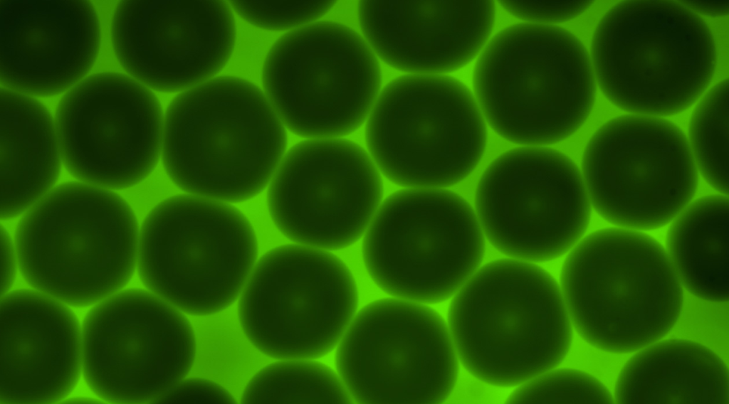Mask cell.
Segmentation results:
<instances>
[{
  "label": "cell",
  "instance_id": "obj_1",
  "mask_svg": "<svg viewBox=\"0 0 729 404\" xmlns=\"http://www.w3.org/2000/svg\"><path fill=\"white\" fill-rule=\"evenodd\" d=\"M283 122L266 94L239 77L211 78L177 95L163 122L170 178L201 197L239 201L258 194L285 148Z\"/></svg>",
  "mask_w": 729,
  "mask_h": 404
},
{
  "label": "cell",
  "instance_id": "obj_2",
  "mask_svg": "<svg viewBox=\"0 0 729 404\" xmlns=\"http://www.w3.org/2000/svg\"><path fill=\"white\" fill-rule=\"evenodd\" d=\"M449 323L466 368L501 386L557 366L572 338L569 313L553 278L514 260L493 261L469 278L451 304Z\"/></svg>",
  "mask_w": 729,
  "mask_h": 404
},
{
  "label": "cell",
  "instance_id": "obj_3",
  "mask_svg": "<svg viewBox=\"0 0 729 404\" xmlns=\"http://www.w3.org/2000/svg\"><path fill=\"white\" fill-rule=\"evenodd\" d=\"M135 216L118 195L90 184L50 191L20 222L16 236L26 281L61 302L87 306L117 292L137 259Z\"/></svg>",
  "mask_w": 729,
  "mask_h": 404
},
{
  "label": "cell",
  "instance_id": "obj_4",
  "mask_svg": "<svg viewBox=\"0 0 729 404\" xmlns=\"http://www.w3.org/2000/svg\"><path fill=\"white\" fill-rule=\"evenodd\" d=\"M563 298L577 331L609 352L639 349L664 336L680 314V279L663 248L644 234L596 231L567 258Z\"/></svg>",
  "mask_w": 729,
  "mask_h": 404
},
{
  "label": "cell",
  "instance_id": "obj_5",
  "mask_svg": "<svg viewBox=\"0 0 729 404\" xmlns=\"http://www.w3.org/2000/svg\"><path fill=\"white\" fill-rule=\"evenodd\" d=\"M476 95L496 132L514 142L563 139L589 115L591 64L579 40L553 26L508 27L488 45L475 70Z\"/></svg>",
  "mask_w": 729,
  "mask_h": 404
},
{
  "label": "cell",
  "instance_id": "obj_6",
  "mask_svg": "<svg viewBox=\"0 0 729 404\" xmlns=\"http://www.w3.org/2000/svg\"><path fill=\"white\" fill-rule=\"evenodd\" d=\"M592 57L599 85L615 105L666 115L686 109L703 92L716 50L706 23L683 4L630 1L600 21Z\"/></svg>",
  "mask_w": 729,
  "mask_h": 404
},
{
  "label": "cell",
  "instance_id": "obj_7",
  "mask_svg": "<svg viewBox=\"0 0 729 404\" xmlns=\"http://www.w3.org/2000/svg\"><path fill=\"white\" fill-rule=\"evenodd\" d=\"M257 245L248 220L229 206L179 196L157 205L139 236L144 283L174 307L214 314L234 302L253 267Z\"/></svg>",
  "mask_w": 729,
  "mask_h": 404
},
{
  "label": "cell",
  "instance_id": "obj_8",
  "mask_svg": "<svg viewBox=\"0 0 729 404\" xmlns=\"http://www.w3.org/2000/svg\"><path fill=\"white\" fill-rule=\"evenodd\" d=\"M367 141L392 180L416 186L458 182L480 161L486 144L481 113L468 90L444 76L398 78L372 107Z\"/></svg>",
  "mask_w": 729,
  "mask_h": 404
},
{
  "label": "cell",
  "instance_id": "obj_9",
  "mask_svg": "<svg viewBox=\"0 0 729 404\" xmlns=\"http://www.w3.org/2000/svg\"><path fill=\"white\" fill-rule=\"evenodd\" d=\"M265 94L281 122L307 137L353 132L374 105L380 70L373 51L347 26L318 22L281 36L263 65Z\"/></svg>",
  "mask_w": 729,
  "mask_h": 404
},
{
  "label": "cell",
  "instance_id": "obj_10",
  "mask_svg": "<svg viewBox=\"0 0 729 404\" xmlns=\"http://www.w3.org/2000/svg\"><path fill=\"white\" fill-rule=\"evenodd\" d=\"M483 252L481 229L468 205L454 193L433 189L388 198L364 244L365 265L377 284L422 302L451 297L470 278Z\"/></svg>",
  "mask_w": 729,
  "mask_h": 404
},
{
  "label": "cell",
  "instance_id": "obj_11",
  "mask_svg": "<svg viewBox=\"0 0 729 404\" xmlns=\"http://www.w3.org/2000/svg\"><path fill=\"white\" fill-rule=\"evenodd\" d=\"M357 305L347 267L323 251L303 246L273 249L256 265L243 289L239 317L251 343L278 358L329 352L345 333Z\"/></svg>",
  "mask_w": 729,
  "mask_h": 404
},
{
  "label": "cell",
  "instance_id": "obj_12",
  "mask_svg": "<svg viewBox=\"0 0 729 404\" xmlns=\"http://www.w3.org/2000/svg\"><path fill=\"white\" fill-rule=\"evenodd\" d=\"M337 366L348 392L365 403H436L457 378L455 347L441 318L400 299L364 307L347 327Z\"/></svg>",
  "mask_w": 729,
  "mask_h": 404
},
{
  "label": "cell",
  "instance_id": "obj_13",
  "mask_svg": "<svg viewBox=\"0 0 729 404\" xmlns=\"http://www.w3.org/2000/svg\"><path fill=\"white\" fill-rule=\"evenodd\" d=\"M583 176L597 212L636 229L670 222L691 201L698 182L681 130L644 115L617 117L600 127L584 152Z\"/></svg>",
  "mask_w": 729,
  "mask_h": 404
},
{
  "label": "cell",
  "instance_id": "obj_14",
  "mask_svg": "<svg viewBox=\"0 0 729 404\" xmlns=\"http://www.w3.org/2000/svg\"><path fill=\"white\" fill-rule=\"evenodd\" d=\"M195 349L186 318L139 289L105 298L88 313L81 333L85 380L99 397L115 403L155 401L188 373Z\"/></svg>",
  "mask_w": 729,
  "mask_h": 404
},
{
  "label": "cell",
  "instance_id": "obj_15",
  "mask_svg": "<svg viewBox=\"0 0 729 404\" xmlns=\"http://www.w3.org/2000/svg\"><path fill=\"white\" fill-rule=\"evenodd\" d=\"M476 203L485 231L501 252L544 261L565 253L589 219L588 193L574 163L550 149L503 154L481 177Z\"/></svg>",
  "mask_w": 729,
  "mask_h": 404
},
{
  "label": "cell",
  "instance_id": "obj_16",
  "mask_svg": "<svg viewBox=\"0 0 729 404\" xmlns=\"http://www.w3.org/2000/svg\"><path fill=\"white\" fill-rule=\"evenodd\" d=\"M56 128L69 171L102 188H127L155 166L162 149L159 103L143 84L125 75L93 74L58 104Z\"/></svg>",
  "mask_w": 729,
  "mask_h": 404
},
{
  "label": "cell",
  "instance_id": "obj_17",
  "mask_svg": "<svg viewBox=\"0 0 729 404\" xmlns=\"http://www.w3.org/2000/svg\"><path fill=\"white\" fill-rule=\"evenodd\" d=\"M381 194L374 165L357 145L315 139L293 147L268 195L273 220L288 238L311 246L344 248L370 222Z\"/></svg>",
  "mask_w": 729,
  "mask_h": 404
},
{
  "label": "cell",
  "instance_id": "obj_18",
  "mask_svg": "<svg viewBox=\"0 0 729 404\" xmlns=\"http://www.w3.org/2000/svg\"><path fill=\"white\" fill-rule=\"evenodd\" d=\"M111 38L122 66L160 92L189 89L219 73L236 41L230 6L216 0H125Z\"/></svg>",
  "mask_w": 729,
  "mask_h": 404
},
{
  "label": "cell",
  "instance_id": "obj_19",
  "mask_svg": "<svg viewBox=\"0 0 729 404\" xmlns=\"http://www.w3.org/2000/svg\"><path fill=\"white\" fill-rule=\"evenodd\" d=\"M0 33L1 81L28 96L77 84L100 45L96 11L84 0H1Z\"/></svg>",
  "mask_w": 729,
  "mask_h": 404
},
{
  "label": "cell",
  "instance_id": "obj_20",
  "mask_svg": "<svg viewBox=\"0 0 729 404\" xmlns=\"http://www.w3.org/2000/svg\"><path fill=\"white\" fill-rule=\"evenodd\" d=\"M362 30L374 51L405 71L439 73L465 65L490 35L491 1H362Z\"/></svg>",
  "mask_w": 729,
  "mask_h": 404
},
{
  "label": "cell",
  "instance_id": "obj_21",
  "mask_svg": "<svg viewBox=\"0 0 729 404\" xmlns=\"http://www.w3.org/2000/svg\"><path fill=\"white\" fill-rule=\"evenodd\" d=\"M0 327L1 403H51L72 390L82 364L81 334L61 302L40 292L6 294Z\"/></svg>",
  "mask_w": 729,
  "mask_h": 404
},
{
  "label": "cell",
  "instance_id": "obj_22",
  "mask_svg": "<svg viewBox=\"0 0 729 404\" xmlns=\"http://www.w3.org/2000/svg\"><path fill=\"white\" fill-rule=\"evenodd\" d=\"M0 112L1 216L10 219L49 192L61 153L56 124L38 101L2 88Z\"/></svg>",
  "mask_w": 729,
  "mask_h": 404
},
{
  "label": "cell",
  "instance_id": "obj_23",
  "mask_svg": "<svg viewBox=\"0 0 729 404\" xmlns=\"http://www.w3.org/2000/svg\"><path fill=\"white\" fill-rule=\"evenodd\" d=\"M728 373L720 358L697 343L659 342L631 358L616 386L621 403H728Z\"/></svg>",
  "mask_w": 729,
  "mask_h": 404
},
{
  "label": "cell",
  "instance_id": "obj_24",
  "mask_svg": "<svg viewBox=\"0 0 729 404\" xmlns=\"http://www.w3.org/2000/svg\"><path fill=\"white\" fill-rule=\"evenodd\" d=\"M671 261L680 281L706 300L728 299V200L705 196L692 203L669 230Z\"/></svg>",
  "mask_w": 729,
  "mask_h": 404
},
{
  "label": "cell",
  "instance_id": "obj_25",
  "mask_svg": "<svg viewBox=\"0 0 729 404\" xmlns=\"http://www.w3.org/2000/svg\"><path fill=\"white\" fill-rule=\"evenodd\" d=\"M244 403H346L347 388L323 365L285 361L271 364L256 373L246 387Z\"/></svg>",
  "mask_w": 729,
  "mask_h": 404
},
{
  "label": "cell",
  "instance_id": "obj_26",
  "mask_svg": "<svg viewBox=\"0 0 729 404\" xmlns=\"http://www.w3.org/2000/svg\"><path fill=\"white\" fill-rule=\"evenodd\" d=\"M693 151L707 181L728 193V80L717 84L701 101L691 124Z\"/></svg>",
  "mask_w": 729,
  "mask_h": 404
},
{
  "label": "cell",
  "instance_id": "obj_27",
  "mask_svg": "<svg viewBox=\"0 0 729 404\" xmlns=\"http://www.w3.org/2000/svg\"><path fill=\"white\" fill-rule=\"evenodd\" d=\"M513 392V403H611L614 398L596 378L575 370L543 373Z\"/></svg>",
  "mask_w": 729,
  "mask_h": 404
},
{
  "label": "cell",
  "instance_id": "obj_28",
  "mask_svg": "<svg viewBox=\"0 0 729 404\" xmlns=\"http://www.w3.org/2000/svg\"><path fill=\"white\" fill-rule=\"evenodd\" d=\"M335 4L332 1H231L234 11L251 25L285 30L316 20Z\"/></svg>",
  "mask_w": 729,
  "mask_h": 404
},
{
  "label": "cell",
  "instance_id": "obj_29",
  "mask_svg": "<svg viewBox=\"0 0 729 404\" xmlns=\"http://www.w3.org/2000/svg\"><path fill=\"white\" fill-rule=\"evenodd\" d=\"M501 4L511 14L537 22H559L571 19L591 5L587 1H504Z\"/></svg>",
  "mask_w": 729,
  "mask_h": 404
},
{
  "label": "cell",
  "instance_id": "obj_30",
  "mask_svg": "<svg viewBox=\"0 0 729 404\" xmlns=\"http://www.w3.org/2000/svg\"><path fill=\"white\" fill-rule=\"evenodd\" d=\"M155 402L233 403L235 400L232 395L219 385L209 380L196 378L182 379L157 398Z\"/></svg>",
  "mask_w": 729,
  "mask_h": 404
},
{
  "label": "cell",
  "instance_id": "obj_31",
  "mask_svg": "<svg viewBox=\"0 0 729 404\" xmlns=\"http://www.w3.org/2000/svg\"><path fill=\"white\" fill-rule=\"evenodd\" d=\"M1 295L11 287L15 276V259L12 244L7 232L1 228Z\"/></svg>",
  "mask_w": 729,
  "mask_h": 404
},
{
  "label": "cell",
  "instance_id": "obj_32",
  "mask_svg": "<svg viewBox=\"0 0 729 404\" xmlns=\"http://www.w3.org/2000/svg\"><path fill=\"white\" fill-rule=\"evenodd\" d=\"M728 0L726 1H687L683 4L691 10L709 16H724L728 13Z\"/></svg>",
  "mask_w": 729,
  "mask_h": 404
}]
</instances>
